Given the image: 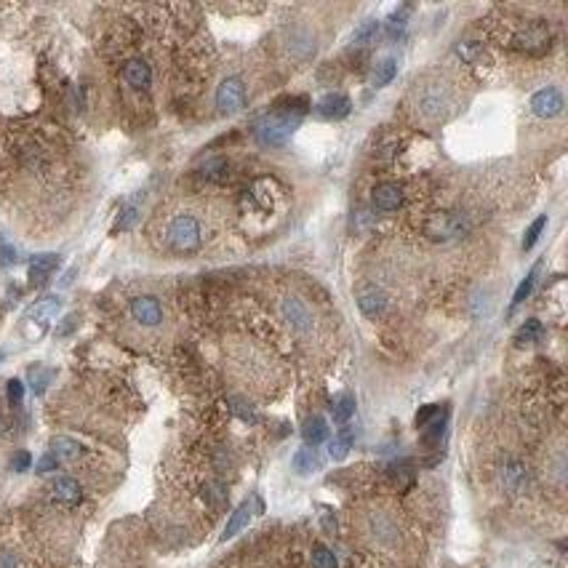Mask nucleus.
I'll return each mask as SVG.
<instances>
[{"instance_id":"9d476101","label":"nucleus","mask_w":568,"mask_h":568,"mask_svg":"<svg viewBox=\"0 0 568 568\" xmlns=\"http://www.w3.org/2000/svg\"><path fill=\"white\" fill-rule=\"evenodd\" d=\"M283 315H286L289 326H291L293 331H299V334H304V331H310L312 328L310 310H307L304 302L296 299V296H286V299H283Z\"/></svg>"},{"instance_id":"c85d7f7f","label":"nucleus","mask_w":568,"mask_h":568,"mask_svg":"<svg viewBox=\"0 0 568 568\" xmlns=\"http://www.w3.org/2000/svg\"><path fill=\"white\" fill-rule=\"evenodd\" d=\"M408 11H411V8H408V6H403L400 11H395L393 17L387 19L384 30H387V35H390V37H395V35H400L403 30H406V17H408Z\"/></svg>"},{"instance_id":"f257e3e1","label":"nucleus","mask_w":568,"mask_h":568,"mask_svg":"<svg viewBox=\"0 0 568 568\" xmlns=\"http://www.w3.org/2000/svg\"><path fill=\"white\" fill-rule=\"evenodd\" d=\"M302 115H304V110H291V107H289V110H277L273 115L261 118V121L257 123V139L264 147H280V144H286L289 137L296 131V126L302 123Z\"/></svg>"},{"instance_id":"72a5a7b5","label":"nucleus","mask_w":568,"mask_h":568,"mask_svg":"<svg viewBox=\"0 0 568 568\" xmlns=\"http://www.w3.org/2000/svg\"><path fill=\"white\" fill-rule=\"evenodd\" d=\"M51 377H53V374L49 371V368H30V379H33V390L37 393V395H40V393L46 390V384L51 381Z\"/></svg>"},{"instance_id":"a878e982","label":"nucleus","mask_w":568,"mask_h":568,"mask_svg":"<svg viewBox=\"0 0 568 568\" xmlns=\"http://www.w3.org/2000/svg\"><path fill=\"white\" fill-rule=\"evenodd\" d=\"M379 35V21H374V19H368V21H363L361 27L352 33V43L355 46H368V43H374Z\"/></svg>"},{"instance_id":"412c9836","label":"nucleus","mask_w":568,"mask_h":568,"mask_svg":"<svg viewBox=\"0 0 568 568\" xmlns=\"http://www.w3.org/2000/svg\"><path fill=\"white\" fill-rule=\"evenodd\" d=\"M227 173H230V163L224 157H208L206 163L200 166V176L206 182H224Z\"/></svg>"},{"instance_id":"2f4dec72","label":"nucleus","mask_w":568,"mask_h":568,"mask_svg":"<svg viewBox=\"0 0 568 568\" xmlns=\"http://www.w3.org/2000/svg\"><path fill=\"white\" fill-rule=\"evenodd\" d=\"M542 336V323L539 320H526L523 326H520V331H517L515 342H534V339H539Z\"/></svg>"},{"instance_id":"4c0bfd02","label":"nucleus","mask_w":568,"mask_h":568,"mask_svg":"<svg viewBox=\"0 0 568 568\" xmlns=\"http://www.w3.org/2000/svg\"><path fill=\"white\" fill-rule=\"evenodd\" d=\"M6 395H8V403H11V406H19L21 397H24V381L11 379V381L6 384Z\"/></svg>"},{"instance_id":"58836bf2","label":"nucleus","mask_w":568,"mask_h":568,"mask_svg":"<svg viewBox=\"0 0 568 568\" xmlns=\"http://www.w3.org/2000/svg\"><path fill=\"white\" fill-rule=\"evenodd\" d=\"M438 416V406H424L416 411V427H427L432 419Z\"/></svg>"},{"instance_id":"f3484780","label":"nucleus","mask_w":568,"mask_h":568,"mask_svg":"<svg viewBox=\"0 0 568 568\" xmlns=\"http://www.w3.org/2000/svg\"><path fill=\"white\" fill-rule=\"evenodd\" d=\"M248 520H251V504L248 501H243L241 507L232 513V517L227 520V526H224L222 531V542H227V539H232V536H238L248 526Z\"/></svg>"},{"instance_id":"bb28decb","label":"nucleus","mask_w":568,"mask_h":568,"mask_svg":"<svg viewBox=\"0 0 568 568\" xmlns=\"http://www.w3.org/2000/svg\"><path fill=\"white\" fill-rule=\"evenodd\" d=\"M355 413V397L352 395H342L336 403H334V422L336 424H347Z\"/></svg>"},{"instance_id":"423d86ee","label":"nucleus","mask_w":568,"mask_h":568,"mask_svg":"<svg viewBox=\"0 0 568 568\" xmlns=\"http://www.w3.org/2000/svg\"><path fill=\"white\" fill-rule=\"evenodd\" d=\"M131 315L141 326L155 328L163 320V307L155 296H137V299H131Z\"/></svg>"},{"instance_id":"6e6552de","label":"nucleus","mask_w":568,"mask_h":568,"mask_svg":"<svg viewBox=\"0 0 568 568\" xmlns=\"http://www.w3.org/2000/svg\"><path fill=\"white\" fill-rule=\"evenodd\" d=\"M499 478H501V485H504L510 494H523V491L528 488V470H526L523 462H517V459H510V462L501 465Z\"/></svg>"},{"instance_id":"a19ab883","label":"nucleus","mask_w":568,"mask_h":568,"mask_svg":"<svg viewBox=\"0 0 568 568\" xmlns=\"http://www.w3.org/2000/svg\"><path fill=\"white\" fill-rule=\"evenodd\" d=\"M203 497H206V499H211V504H222V499H224L222 485H219V483H211V485H206Z\"/></svg>"},{"instance_id":"7ed1b4c3","label":"nucleus","mask_w":568,"mask_h":568,"mask_svg":"<svg viewBox=\"0 0 568 568\" xmlns=\"http://www.w3.org/2000/svg\"><path fill=\"white\" fill-rule=\"evenodd\" d=\"M467 230H470V222L462 214H435L424 224V232L432 241H454V238H462Z\"/></svg>"},{"instance_id":"9b49d317","label":"nucleus","mask_w":568,"mask_h":568,"mask_svg":"<svg viewBox=\"0 0 568 568\" xmlns=\"http://www.w3.org/2000/svg\"><path fill=\"white\" fill-rule=\"evenodd\" d=\"M123 78H126V83L131 88L144 91V88H150V83H153V69H150V64H147L144 59H131V62H126V67H123Z\"/></svg>"},{"instance_id":"6ab92c4d","label":"nucleus","mask_w":568,"mask_h":568,"mask_svg":"<svg viewBox=\"0 0 568 568\" xmlns=\"http://www.w3.org/2000/svg\"><path fill=\"white\" fill-rule=\"evenodd\" d=\"M59 310H62V299H59V296H46V299H40L37 304L30 307L27 318H30V320H40V323H46V320H51Z\"/></svg>"},{"instance_id":"393cba45","label":"nucleus","mask_w":568,"mask_h":568,"mask_svg":"<svg viewBox=\"0 0 568 568\" xmlns=\"http://www.w3.org/2000/svg\"><path fill=\"white\" fill-rule=\"evenodd\" d=\"M318 467V456H315V448H302L296 456H293V470L299 472V475H310L312 470Z\"/></svg>"},{"instance_id":"a18cd8bd","label":"nucleus","mask_w":568,"mask_h":568,"mask_svg":"<svg viewBox=\"0 0 568 568\" xmlns=\"http://www.w3.org/2000/svg\"><path fill=\"white\" fill-rule=\"evenodd\" d=\"M3 432H6V419L0 416V435H3Z\"/></svg>"},{"instance_id":"37998d69","label":"nucleus","mask_w":568,"mask_h":568,"mask_svg":"<svg viewBox=\"0 0 568 568\" xmlns=\"http://www.w3.org/2000/svg\"><path fill=\"white\" fill-rule=\"evenodd\" d=\"M75 328H78V315H67L64 323L56 328V334H59V336H67V334H72Z\"/></svg>"},{"instance_id":"e433bc0d","label":"nucleus","mask_w":568,"mask_h":568,"mask_svg":"<svg viewBox=\"0 0 568 568\" xmlns=\"http://www.w3.org/2000/svg\"><path fill=\"white\" fill-rule=\"evenodd\" d=\"M443 430H446V419H432L430 424L424 427V443H435L440 435H443Z\"/></svg>"},{"instance_id":"f03ea898","label":"nucleus","mask_w":568,"mask_h":568,"mask_svg":"<svg viewBox=\"0 0 568 568\" xmlns=\"http://www.w3.org/2000/svg\"><path fill=\"white\" fill-rule=\"evenodd\" d=\"M169 246L176 254H192L200 248V224L189 214L173 216L169 224Z\"/></svg>"},{"instance_id":"f8f14e48","label":"nucleus","mask_w":568,"mask_h":568,"mask_svg":"<svg viewBox=\"0 0 568 568\" xmlns=\"http://www.w3.org/2000/svg\"><path fill=\"white\" fill-rule=\"evenodd\" d=\"M371 200H374V206H377L379 211L390 214V211H397V206L403 203V192H400L397 184L384 182V184H377V187H374V192H371Z\"/></svg>"},{"instance_id":"f704fd0d","label":"nucleus","mask_w":568,"mask_h":568,"mask_svg":"<svg viewBox=\"0 0 568 568\" xmlns=\"http://www.w3.org/2000/svg\"><path fill=\"white\" fill-rule=\"evenodd\" d=\"M17 264V248L0 235V267H11Z\"/></svg>"},{"instance_id":"4be33fe9","label":"nucleus","mask_w":568,"mask_h":568,"mask_svg":"<svg viewBox=\"0 0 568 568\" xmlns=\"http://www.w3.org/2000/svg\"><path fill=\"white\" fill-rule=\"evenodd\" d=\"M397 72V62L393 59V56H387V59H381L377 67H374V75H371V86L374 88H381L387 86L393 78H395Z\"/></svg>"},{"instance_id":"49530a36","label":"nucleus","mask_w":568,"mask_h":568,"mask_svg":"<svg viewBox=\"0 0 568 568\" xmlns=\"http://www.w3.org/2000/svg\"><path fill=\"white\" fill-rule=\"evenodd\" d=\"M0 358H3V352H0Z\"/></svg>"},{"instance_id":"b1692460","label":"nucleus","mask_w":568,"mask_h":568,"mask_svg":"<svg viewBox=\"0 0 568 568\" xmlns=\"http://www.w3.org/2000/svg\"><path fill=\"white\" fill-rule=\"evenodd\" d=\"M454 51H456V56H462L467 64H481L483 56H485L481 46L472 43V40H459V43L454 46Z\"/></svg>"},{"instance_id":"0eeeda50","label":"nucleus","mask_w":568,"mask_h":568,"mask_svg":"<svg viewBox=\"0 0 568 568\" xmlns=\"http://www.w3.org/2000/svg\"><path fill=\"white\" fill-rule=\"evenodd\" d=\"M531 110L539 118H555V115L563 112V94L552 86L542 88L531 96Z\"/></svg>"},{"instance_id":"5701e85b","label":"nucleus","mask_w":568,"mask_h":568,"mask_svg":"<svg viewBox=\"0 0 568 568\" xmlns=\"http://www.w3.org/2000/svg\"><path fill=\"white\" fill-rule=\"evenodd\" d=\"M350 446H352V430H342L328 443V456H331L334 462H342L347 454H350Z\"/></svg>"},{"instance_id":"2eb2a0df","label":"nucleus","mask_w":568,"mask_h":568,"mask_svg":"<svg viewBox=\"0 0 568 568\" xmlns=\"http://www.w3.org/2000/svg\"><path fill=\"white\" fill-rule=\"evenodd\" d=\"M56 267H59V254H40V257H35L33 261H30V277H33V283H43L46 277L56 273Z\"/></svg>"},{"instance_id":"4468645a","label":"nucleus","mask_w":568,"mask_h":568,"mask_svg":"<svg viewBox=\"0 0 568 568\" xmlns=\"http://www.w3.org/2000/svg\"><path fill=\"white\" fill-rule=\"evenodd\" d=\"M358 307H361V312L365 318H377V315H381L384 307H387V296H384V291H379V289H365V291L358 293Z\"/></svg>"},{"instance_id":"dca6fc26","label":"nucleus","mask_w":568,"mask_h":568,"mask_svg":"<svg viewBox=\"0 0 568 568\" xmlns=\"http://www.w3.org/2000/svg\"><path fill=\"white\" fill-rule=\"evenodd\" d=\"M302 438H304V443L307 446H320L323 440L328 438V424L323 416H310L307 422H304V427H302Z\"/></svg>"},{"instance_id":"ddd939ff","label":"nucleus","mask_w":568,"mask_h":568,"mask_svg":"<svg viewBox=\"0 0 568 568\" xmlns=\"http://www.w3.org/2000/svg\"><path fill=\"white\" fill-rule=\"evenodd\" d=\"M51 491H53V499L62 501V504H69V507L83 499V488H80V483L75 481V478H69V475L56 478L51 485Z\"/></svg>"},{"instance_id":"7c9ffc66","label":"nucleus","mask_w":568,"mask_h":568,"mask_svg":"<svg viewBox=\"0 0 568 568\" xmlns=\"http://www.w3.org/2000/svg\"><path fill=\"white\" fill-rule=\"evenodd\" d=\"M544 227H547V216H539V219H534V224L528 227V232H526V238H523V251H531V248H534Z\"/></svg>"},{"instance_id":"c03bdc74","label":"nucleus","mask_w":568,"mask_h":568,"mask_svg":"<svg viewBox=\"0 0 568 568\" xmlns=\"http://www.w3.org/2000/svg\"><path fill=\"white\" fill-rule=\"evenodd\" d=\"M14 563H11V558L8 555H0V568H11Z\"/></svg>"},{"instance_id":"c9c22d12","label":"nucleus","mask_w":568,"mask_h":568,"mask_svg":"<svg viewBox=\"0 0 568 568\" xmlns=\"http://www.w3.org/2000/svg\"><path fill=\"white\" fill-rule=\"evenodd\" d=\"M230 408L238 413L243 422H257V413H254V408H251L248 403H243L241 397H232V400H230Z\"/></svg>"},{"instance_id":"39448f33","label":"nucleus","mask_w":568,"mask_h":568,"mask_svg":"<svg viewBox=\"0 0 568 568\" xmlns=\"http://www.w3.org/2000/svg\"><path fill=\"white\" fill-rule=\"evenodd\" d=\"M515 49L526 53H544L550 49V30L544 24H539V21L528 24L526 30H520L515 35Z\"/></svg>"},{"instance_id":"c756f323","label":"nucleus","mask_w":568,"mask_h":568,"mask_svg":"<svg viewBox=\"0 0 568 568\" xmlns=\"http://www.w3.org/2000/svg\"><path fill=\"white\" fill-rule=\"evenodd\" d=\"M312 568H336L334 552L328 550V547H323V544H318V547L312 550Z\"/></svg>"},{"instance_id":"a211bd4d","label":"nucleus","mask_w":568,"mask_h":568,"mask_svg":"<svg viewBox=\"0 0 568 568\" xmlns=\"http://www.w3.org/2000/svg\"><path fill=\"white\" fill-rule=\"evenodd\" d=\"M51 454L56 456V462H75V459L83 454V448H80L78 440H72V438H53Z\"/></svg>"},{"instance_id":"20e7f679","label":"nucleus","mask_w":568,"mask_h":568,"mask_svg":"<svg viewBox=\"0 0 568 568\" xmlns=\"http://www.w3.org/2000/svg\"><path fill=\"white\" fill-rule=\"evenodd\" d=\"M243 104H246V86H243L241 78L222 80V86L216 88V107H219V112L232 115V112L243 110Z\"/></svg>"},{"instance_id":"79ce46f5","label":"nucleus","mask_w":568,"mask_h":568,"mask_svg":"<svg viewBox=\"0 0 568 568\" xmlns=\"http://www.w3.org/2000/svg\"><path fill=\"white\" fill-rule=\"evenodd\" d=\"M56 465H59V462H56V456L49 451L46 456H40V462L35 465V470H37V472H51V470H56Z\"/></svg>"},{"instance_id":"ea45409f","label":"nucleus","mask_w":568,"mask_h":568,"mask_svg":"<svg viewBox=\"0 0 568 568\" xmlns=\"http://www.w3.org/2000/svg\"><path fill=\"white\" fill-rule=\"evenodd\" d=\"M30 465H33V456H30L27 451H19V454H14V459H11V470H14V472H24V470H30Z\"/></svg>"},{"instance_id":"473e14b6","label":"nucleus","mask_w":568,"mask_h":568,"mask_svg":"<svg viewBox=\"0 0 568 568\" xmlns=\"http://www.w3.org/2000/svg\"><path fill=\"white\" fill-rule=\"evenodd\" d=\"M139 219V203H128V206L121 211V216H118V224H115V230H128V227H134V222Z\"/></svg>"},{"instance_id":"cd10ccee","label":"nucleus","mask_w":568,"mask_h":568,"mask_svg":"<svg viewBox=\"0 0 568 568\" xmlns=\"http://www.w3.org/2000/svg\"><path fill=\"white\" fill-rule=\"evenodd\" d=\"M536 275H539V264H536L534 270L526 275V280H520V286H517V291H515V296H513V307H517L528 293L534 291V286H536Z\"/></svg>"},{"instance_id":"1a4fd4ad","label":"nucleus","mask_w":568,"mask_h":568,"mask_svg":"<svg viewBox=\"0 0 568 568\" xmlns=\"http://www.w3.org/2000/svg\"><path fill=\"white\" fill-rule=\"evenodd\" d=\"M350 99L345 94H326L320 102L315 104V115L318 118H326V121H342L350 115Z\"/></svg>"},{"instance_id":"aec40b11","label":"nucleus","mask_w":568,"mask_h":568,"mask_svg":"<svg viewBox=\"0 0 568 568\" xmlns=\"http://www.w3.org/2000/svg\"><path fill=\"white\" fill-rule=\"evenodd\" d=\"M443 107H446V94H443V91H438V88L424 91V96H422V107H419V110H422L427 118H440Z\"/></svg>"}]
</instances>
